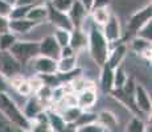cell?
<instances>
[{
    "instance_id": "cell-1",
    "label": "cell",
    "mask_w": 152,
    "mask_h": 132,
    "mask_svg": "<svg viewBox=\"0 0 152 132\" xmlns=\"http://www.w3.org/2000/svg\"><path fill=\"white\" fill-rule=\"evenodd\" d=\"M111 45L104 39L102 29L97 25H93L87 31V52L93 63L98 67H102L106 63L109 57Z\"/></svg>"
},
{
    "instance_id": "cell-2",
    "label": "cell",
    "mask_w": 152,
    "mask_h": 132,
    "mask_svg": "<svg viewBox=\"0 0 152 132\" xmlns=\"http://www.w3.org/2000/svg\"><path fill=\"white\" fill-rule=\"evenodd\" d=\"M0 112L23 131L29 132L31 122L24 116L20 106L10 95V93H0Z\"/></svg>"
},
{
    "instance_id": "cell-3",
    "label": "cell",
    "mask_w": 152,
    "mask_h": 132,
    "mask_svg": "<svg viewBox=\"0 0 152 132\" xmlns=\"http://www.w3.org/2000/svg\"><path fill=\"white\" fill-rule=\"evenodd\" d=\"M10 53L19 61L21 66H25L36 58L39 53V41L36 40H17L10 49Z\"/></svg>"
},
{
    "instance_id": "cell-4",
    "label": "cell",
    "mask_w": 152,
    "mask_h": 132,
    "mask_svg": "<svg viewBox=\"0 0 152 132\" xmlns=\"http://www.w3.org/2000/svg\"><path fill=\"white\" fill-rule=\"evenodd\" d=\"M102 33H103L104 39L110 45H114L116 42H121L122 37H123V28H122V23L118 15L113 13L109 21L102 26Z\"/></svg>"
},
{
    "instance_id": "cell-5",
    "label": "cell",
    "mask_w": 152,
    "mask_h": 132,
    "mask_svg": "<svg viewBox=\"0 0 152 132\" xmlns=\"http://www.w3.org/2000/svg\"><path fill=\"white\" fill-rule=\"evenodd\" d=\"M23 66L10 52H0V74L10 79L16 74H21Z\"/></svg>"
},
{
    "instance_id": "cell-6",
    "label": "cell",
    "mask_w": 152,
    "mask_h": 132,
    "mask_svg": "<svg viewBox=\"0 0 152 132\" xmlns=\"http://www.w3.org/2000/svg\"><path fill=\"white\" fill-rule=\"evenodd\" d=\"M134 104H135L136 111H139L140 114L151 116V95L148 93V90L145 89L143 85L136 83L135 91H134Z\"/></svg>"
},
{
    "instance_id": "cell-7",
    "label": "cell",
    "mask_w": 152,
    "mask_h": 132,
    "mask_svg": "<svg viewBox=\"0 0 152 132\" xmlns=\"http://www.w3.org/2000/svg\"><path fill=\"white\" fill-rule=\"evenodd\" d=\"M151 19H152V5L151 3H148V4H145L143 8L135 11L130 16V19L127 21V31H130V33L135 34L140 26Z\"/></svg>"
},
{
    "instance_id": "cell-8",
    "label": "cell",
    "mask_w": 152,
    "mask_h": 132,
    "mask_svg": "<svg viewBox=\"0 0 152 132\" xmlns=\"http://www.w3.org/2000/svg\"><path fill=\"white\" fill-rule=\"evenodd\" d=\"M31 66L37 75H54L57 74V61L52 58L37 55L31 61Z\"/></svg>"
},
{
    "instance_id": "cell-9",
    "label": "cell",
    "mask_w": 152,
    "mask_h": 132,
    "mask_svg": "<svg viewBox=\"0 0 152 132\" xmlns=\"http://www.w3.org/2000/svg\"><path fill=\"white\" fill-rule=\"evenodd\" d=\"M60 50L61 48L56 42L53 34H46L39 41V55H44V57L57 61L60 58Z\"/></svg>"
},
{
    "instance_id": "cell-10",
    "label": "cell",
    "mask_w": 152,
    "mask_h": 132,
    "mask_svg": "<svg viewBox=\"0 0 152 132\" xmlns=\"http://www.w3.org/2000/svg\"><path fill=\"white\" fill-rule=\"evenodd\" d=\"M48 23H50L54 26V29H65V31L72 32L74 29L72 21H70L68 13H62L53 9L48 4Z\"/></svg>"
},
{
    "instance_id": "cell-11",
    "label": "cell",
    "mask_w": 152,
    "mask_h": 132,
    "mask_svg": "<svg viewBox=\"0 0 152 132\" xmlns=\"http://www.w3.org/2000/svg\"><path fill=\"white\" fill-rule=\"evenodd\" d=\"M127 52H128V45L126 42H119L116 45H114V48L110 49L106 65H109L111 69H116L118 66H122L123 61L127 57Z\"/></svg>"
},
{
    "instance_id": "cell-12",
    "label": "cell",
    "mask_w": 152,
    "mask_h": 132,
    "mask_svg": "<svg viewBox=\"0 0 152 132\" xmlns=\"http://www.w3.org/2000/svg\"><path fill=\"white\" fill-rule=\"evenodd\" d=\"M69 46L75 52V54L85 53L87 49V33L81 28H74L70 32V42Z\"/></svg>"
},
{
    "instance_id": "cell-13",
    "label": "cell",
    "mask_w": 152,
    "mask_h": 132,
    "mask_svg": "<svg viewBox=\"0 0 152 132\" xmlns=\"http://www.w3.org/2000/svg\"><path fill=\"white\" fill-rule=\"evenodd\" d=\"M127 45L134 53H136V54L140 55L142 58H144L145 61H148V62L151 61V45H152V42L140 39V37L134 36Z\"/></svg>"
},
{
    "instance_id": "cell-14",
    "label": "cell",
    "mask_w": 152,
    "mask_h": 132,
    "mask_svg": "<svg viewBox=\"0 0 152 132\" xmlns=\"http://www.w3.org/2000/svg\"><path fill=\"white\" fill-rule=\"evenodd\" d=\"M37 23L32 21L28 19H19V20H10V32L12 34H15L16 37L19 36H25L29 34L34 28H36Z\"/></svg>"
},
{
    "instance_id": "cell-15",
    "label": "cell",
    "mask_w": 152,
    "mask_h": 132,
    "mask_svg": "<svg viewBox=\"0 0 152 132\" xmlns=\"http://www.w3.org/2000/svg\"><path fill=\"white\" fill-rule=\"evenodd\" d=\"M98 101V91L97 89H86L80 94H77V106L82 111H89L94 107Z\"/></svg>"
},
{
    "instance_id": "cell-16",
    "label": "cell",
    "mask_w": 152,
    "mask_h": 132,
    "mask_svg": "<svg viewBox=\"0 0 152 132\" xmlns=\"http://www.w3.org/2000/svg\"><path fill=\"white\" fill-rule=\"evenodd\" d=\"M97 122L102 127L104 128L107 132L116 130L119 124V119L118 115L115 112H113L111 110H102L97 114Z\"/></svg>"
},
{
    "instance_id": "cell-17",
    "label": "cell",
    "mask_w": 152,
    "mask_h": 132,
    "mask_svg": "<svg viewBox=\"0 0 152 132\" xmlns=\"http://www.w3.org/2000/svg\"><path fill=\"white\" fill-rule=\"evenodd\" d=\"M21 111L25 118H27L29 122H32L40 112L45 111V107L41 104V102H40L36 96H29L27 99V102H25L24 107H21Z\"/></svg>"
},
{
    "instance_id": "cell-18",
    "label": "cell",
    "mask_w": 152,
    "mask_h": 132,
    "mask_svg": "<svg viewBox=\"0 0 152 132\" xmlns=\"http://www.w3.org/2000/svg\"><path fill=\"white\" fill-rule=\"evenodd\" d=\"M68 16H69L70 21H72V24L74 28H81L83 20L89 16V12H87L86 8H85L78 0H75L73 7H72V9L69 11Z\"/></svg>"
},
{
    "instance_id": "cell-19",
    "label": "cell",
    "mask_w": 152,
    "mask_h": 132,
    "mask_svg": "<svg viewBox=\"0 0 152 132\" xmlns=\"http://www.w3.org/2000/svg\"><path fill=\"white\" fill-rule=\"evenodd\" d=\"M27 19L37 24H44L48 21V4H36L32 5L27 15Z\"/></svg>"
},
{
    "instance_id": "cell-20",
    "label": "cell",
    "mask_w": 152,
    "mask_h": 132,
    "mask_svg": "<svg viewBox=\"0 0 152 132\" xmlns=\"http://www.w3.org/2000/svg\"><path fill=\"white\" fill-rule=\"evenodd\" d=\"M114 12L111 11V7H104V8H94L90 11V19L94 23V25H97L98 28H102L111 17V15Z\"/></svg>"
},
{
    "instance_id": "cell-21",
    "label": "cell",
    "mask_w": 152,
    "mask_h": 132,
    "mask_svg": "<svg viewBox=\"0 0 152 132\" xmlns=\"http://www.w3.org/2000/svg\"><path fill=\"white\" fill-rule=\"evenodd\" d=\"M113 82H114V69H111L109 65L104 63L101 67V74H99V86L104 93L113 91Z\"/></svg>"
},
{
    "instance_id": "cell-22",
    "label": "cell",
    "mask_w": 152,
    "mask_h": 132,
    "mask_svg": "<svg viewBox=\"0 0 152 132\" xmlns=\"http://www.w3.org/2000/svg\"><path fill=\"white\" fill-rule=\"evenodd\" d=\"M78 67V55L57 60V74H68Z\"/></svg>"
},
{
    "instance_id": "cell-23",
    "label": "cell",
    "mask_w": 152,
    "mask_h": 132,
    "mask_svg": "<svg viewBox=\"0 0 152 132\" xmlns=\"http://www.w3.org/2000/svg\"><path fill=\"white\" fill-rule=\"evenodd\" d=\"M46 114H48V123L53 132H66L68 125L65 124L60 114L56 112L54 110H46Z\"/></svg>"
},
{
    "instance_id": "cell-24",
    "label": "cell",
    "mask_w": 152,
    "mask_h": 132,
    "mask_svg": "<svg viewBox=\"0 0 152 132\" xmlns=\"http://www.w3.org/2000/svg\"><path fill=\"white\" fill-rule=\"evenodd\" d=\"M128 75L123 69V66H118L114 69V82H113V91H119L123 89L124 83L127 82Z\"/></svg>"
},
{
    "instance_id": "cell-25",
    "label": "cell",
    "mask_w": 152,
    "mask_h": 132,
    "mask_svg": "<svg viewBox=\"0 0 152 132\" xmlns=\"http://www.w3.org/2000/svg\"><path fill=\"white\" fill-rule=\"evenodd\" d=\"M81 114H82V110L80 107H69L61 111L60 115L64 122H65V124L69 125V124H74L78 120V118H80Z\"/></svg>"
},
{
    "instance_id": "cell-26",
    "label": "cell",
    "mask_w": 152,
    "mask_h": 132,
    "mask_svg": "<svg viewBox=\"0 0 152 132\" xmlns=\"http://www.w3.org/2000/svg\"><path fill=\"white\" fill-rule=\"evenodd\" d=\"M53 37L56 40V42L58 44L60 48H65L69 46L70 42V32L65 31V29H53Z\"/></svg>"
},
{
    "instance_id": "cell-27",
    "label": "cell",
    "mask_w": 152,
    "mask_h": 132,
    "mask_svg": "<svg viewBox=\"0 0 152 132\" xmlns=\"http://www.w3.org/2000/svg\"><path fill=\"white\" fill-rule=\"evenodd\" d=\"M75 0H50V3H48L53 9L58 11L62 13H69V11L72 9L73 4Z\"/></svg>"
},
{
    "instance_id": "cell-28",
    "label": "cell",
    "mask_w": 152,
    "mask_h": 132,
    "mask_svg": "<svg viewBox=\"0 0 152 132\" xmlns=\"http://www.w3.org/2000/svg\"><path fill=\"white\" fill-rule=\"evenodd\" d=\"M19 40L11 32L4 34H0V52H10V49L13 46V44Z\"/></svg>"
},
{
    "instance_id": "cell-29",
    "label": "cell",
    "mask_w": 152,
    "mask_h": 132,
    "mask_svg": "<svg viewBox=\"0 0 152 132\" xmlns=\"http://www.w3.org/2000/svg\"><path fill=\"white\" fill-rule=\"evenodd\" d=\"M134 36L140 37V39L152 42V19L148 20V21H145L144 24L136 31V33L134 34Z\"/></svg>"
},
{
    "instance_id": "cell-30",
    "label": "cell",
    "mask_w": 152,
    "mask_h": 132,
    "mask_svg": "<svg viewBox=\"0 0 152 132\" xmlns=\"http://www.w3.org/2000/svg\"><path fill=\"white\" fill-rule=\"evenodd\" d=\"M97 122V112H91V111H82V114L80 115L78 120L74 123L75 127H81V125L91 124V123Z\"/></svg>"
},
{
    "instance_id": "cell-31",
    "label": "cell",
    "mask_w": 152,
    "mask_h": 132,
    "mask_svg": "<svg viewBox=\"0 0 152 132\" xmlns=\"http://www.w3.org/2000/svg\"><path fill=\"white\" fill-rule=\"evenodd\" d=\"M144 124L145 123L140 118H138V116H132V118L130 119V122L127 123V125H126L124 132H143Z\"/></svg>"
},
{
    "instance_id": "cell-32",
    "label": "cell",
    "mask_w": 152,
    "mask_h": 132,
    "mask_svg": "<svg viewBox=\"0 0 152 132\" xmlns=\"http://www.w3.org/2000/svg\"><path fill=\"white\" fill-rule=\"evenodd\" d=\"M27 81L29 83V87H31V90H32V94H34V95H36V94L39 93L44 86H45V85H44L42 78L40 77V75H37V74L31 75L29 78H27Z\"/></svg>"
},
{
    "instance_id": "cell-33",
    "label": "cell",
    "mask_w": 152,
    "mask_h": 132,
    "mask_svg": "<svg viewBox=\"0 0 152 132\" xmlns=\"http://www.w3.org/2000/svg\"><path fill=\"white\" fill-rule=\"evenodd\" d=\"M31 9V7H24V5H15L11 11L10 20H19V19H27V15Z\"/></svg>"
},
{
    "instance_id": "cell-34",
    "label": "cell",
    "mask_w": 152,
    "mask_h": 132,
    "mask_svg": "<svg viewBox=\"0 0 152 132\" xmlns=\"http://www.w3.org/2000/svg\"><path fill=\"white\" fill-rule=\"evenodd\" d=\"M74 132H107L99 124L98 122L91 123V124H86V125H81V127H75Z\"/></svg>"
},
{
    "instance_id": "cell-35",
    "label": "cell",
    "mask_w": 152,
    "mask_h": 132,
    "mask_svg": "<svg viewBox=\"0 0 152 132\" xmlns=\"http://www.w3.org/2000/svg\"><path fill=\"white\" fill-rule=\"evenodd\" d=\"M29 132H53L50 128L49 123H37V122H31V128Z\"/></svg>"
},
{
    "instance_id": "cell-36",
    "label": "cell",
    "mask_w": 152,
    "mask_h": 132,
    "mask_svg": "<svg viewBox=\"0 0 152 132\" xmlns=\"http://www.w3.org/2000/svg\"><path fill=\"white\" fill-rule=\"evenodd\" d=\"M15 91L19 94L20 96H24V98H29V96L32 95V90H31V87H29V83H28L27 78H25V81L23 82V83L20 85Z\"/></svg>"
},
{
    "instance_id": "cell-37",
    "label": "cell",
    "mask_w": 152,
    "mask_h": 132,
    "mask_svg": "<svg viewBox=\"0 0 152 132\" xmlns=\"http://www.w3.org/2000/svg\"><path fill=\"white\" fill-rule=\"evenodd\" d=\"M24 81H25L24 75L23 74H16V75H13V77H11L10 79H8V86H10V89L16 90Z\"/></svg>"
},
{
    "instance_id": "cell-38",
    "label": "cell",
    "mask_w": 152,
    "mask_h": 132,
    "mask_svg": "<svg viewBox=\"0 0 152 132\" xmlns=\"http://www.w3.org/2000/svg\"><path fill=\"white\" fill-rule=\"evenodd\" d=\"M11 11H12V7H11V5H8L5 1L0 0V16H1V17H8V19H10Z\"/></svg>"
},
{
    "instance_id": "cell-39",
    "label": "cell",
    "mask_w": 152,
    "mask_h": 132,
    "mask_svg": "<svg viewBox=\"0 0 152 132\" xmlns=\"http://www.w3.org/2000/svg\"><path fill=\"white\" fill-rule=\"evenodd\" d=\"M10 32V19L0 16V34H4Z\"/></svg>"
},
{
    "instance_id": "cell-40",
    "label": "cell",
    "mask_w": 152,
    "mask_h": 132,
    "mask_svg": "<svg viewBox=\"0 0 152 132\" xmlns=\"http://www.w3.org/2000/svg\"><path fill=\"white\" fill-rule=\"evenodd\" d=\"M75 55H77L75 52L70 46L61 48V50H60V58H69V57H75Z\"/></svg>"
},
{
    "instance_id": "cell-41",
    "label": "cell",
    "mask_w": 152,
    "mask_h": 132,
    "mask_svg": "<svg viewBox=\"0 0 152 132\" xmlns=\"http://www.w3.org/2000/svg\"><path fill=\"white\" fill-rule=\"evenodd\" d=\"M111 1H113V0H94L91 9H94V8H104V7H110V5H111Z\"/></svg>"
},
{
    "instance_id": "cell-42",
    "label": "cell",
    "mask_w": 152,
    "mask_h": 132,
    "mask_svg": "<svg viewBox=\"0 0 152 132\" xmlns=\"http://www.w3.org/2000/svg\"><path fill=\"white\" fill-rule=\"evenodd\" d=\"M10 91V86H8V79L4 78L0 74V93H8Z\"/></svg>"
},
{
    "instance_id": "cell-43",
    "label": "cell",
    "mask_w": 152,
    "mask_h": 132,
    "mask_svg": "<svg viewBox=\"0 0 152 132\" xmlns=\"http://www.w3.org/2000/svg\"><path fill=\"white\" fill-rule=\"evenodd\" d=\"M39 0H17L16 5H24V7H32V5H36V3Z\"/></svg>"
},
{
    "instance_id": "cell-44",
    "label": "cell",
    "mask_w": 152,
    "mask_h": 132,
    "mask_svg": "<svg viewBox=\"0 0 152 132\" xmlns=\"http://www.w3.org/2000/svg\"><path fill=\"white\" fill-rule=\"evenodd\" d=\"M78 1H80L81 4L86 8L87 12L90 13V11H91V8H93V3H94V0H78Z\"/></svg>"
},
{
    "instance_id": "cell-45",
    "label": "cell",
    "mask_w": 152,
    "mask_h": 132,
    "mask_svg": "<svg viewBox=\"0 0 152 132\" xmlns=\"http://www.w3.org/2000/svg\"><path fill=\"white\" fill-rule=\"evenodd\" d=\"M143 132H152L151 122H150V123H145V124H144V128H143Z\"/></svg>"
},
{
    "instance_id": "cell-46",
    "label": "cell",
    "mask_w": 152,
    "mask_h": 132,
    "mask_svg": "<svg viewBox=\"0 0 152 132\" xmlns=\"http://www.w3.org/2000/svg\"><path fill=\"white\" fill-rule=\"evenodd\" d=\"M3 1H5L8 5H11V7H12V8H13L15 5L17 4V0H3Z\"/></svg>"
},
{
    "instance_id": "cell-47",
    "label": "cell",
    "mask_w": 152,
    "mask_h": 132,
    "mask_svg": "<svg viewBox=\"0 0 152 132\" xmlns=\"http://www.w3.org/2000/svg\"><path fill=\"white\" fill-rule=\"evenodd\" d=\"M150 1H151V0H150Z\"/></svg>"
}]
</instances>
